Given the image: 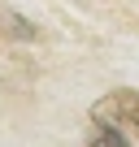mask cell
I'll use <instances>...</instances> for the list:
<instances>
[{"instance_id":"1","label":"cell","mask_w":139,"mask_h":147,"mask_svg":"<svg viewBox=\"0 0 139 147\" xmlns=\"http://www.w3.org/2000/svg\"><path fill=\"white\" fill-rule=\"evenodd\" d=\"M91 117L109 121V125H126V130L139 134V91H113V95H104Z\"/></svg>"},{"instance_id":"2","label":"cell","mask_w":139,"mask_h":147,"mask_svg":"<svg viewBox=\"0 0 139 147\" xmlns=\"http://www.w3.org/2000/svg\"><path fill=\"white\" fill-rule=\"evenodd\" d=\"M91 147H130V143L122 138V130H117V125L96 121V130H91Z\"/></svg>"}]
</instances>
